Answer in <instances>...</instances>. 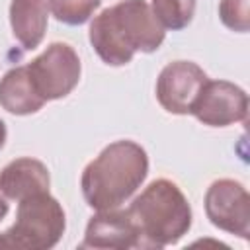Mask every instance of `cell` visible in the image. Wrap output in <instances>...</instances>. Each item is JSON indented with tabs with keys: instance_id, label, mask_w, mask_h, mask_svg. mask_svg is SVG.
<instances>
[{
	"instance_id": "4fadbf2b",
	"label": "cell",
	"mask_w": 250,
	"mask_h": 250,
	"mask_svg": "<svg viewBox=\"0 0 250 250\" xmlns=\"http://www.w3.org/2000/svg\"><path fill=\"white\" fill-rule=\"evenodd\" d=\"M150 10L164 29L180 31L191 23L195 0H150Z\"/></svg>"
},
{
	"instance_id": "e0dca14e",
	"label": "cell",
	"mask_w": 250,
	"mask_h": 250,
	"mask_svg": "<svg viewBox=\"0 0 250 250\" xmlns=\"http://www.w3.org/2000/svg\"><path fill=\"white\" fill-rule=\"evenodd\" d=\"M6 213H8V203H6V199H4L2 193H0V221L6 217Z\"/></svg>"
},
{
	"instance_id": "8fae6325",
	"label": "cell",
	"mask_w": 250,
	"mask_h": 250,
	"mask_svg": "<svg viewBox=\"0 0 250 250\" xmlns=\"http://www.w3.org/2000/svg\"><path fill=\"white\" fill-rule=\"evenodd\" d=\"M10 25L16 41L25 51L37 49L47 31V2L45 0H12Z\"/></svg>"
},
{
	"instance_id": "277c9868",
	"label": "cell",
	"mask_w": 250,
	"mask_h": 250,
	"mask_svg": "<svg viewBox=\"0 0 250 250\" xmlns=\"http://www.w3.org/2000/svg\"><path fill=\"white\" fill-rule=\"evenodd\" d=\"M66 227L61 203L49 193H35L20 201L14 225L0 234V248L12 250H49Z\"/></svg>"
},
{
	"instance_id": "6da1fadb",
	"label": "cell",
	"mask_w": 250,
	"mask_h": 250,
	"mask_svg": "<svg viewBox=\"0 0 250 250\" xmlns=\"http://www.w3.org/2000/svg\"><path fill=\"white\" fill-rule=\"evenodd\" d=\"M164 27L145 0H121L100 12L88 29L98 57L109 66L131 62L137 51L154 53L164 41Z\"/></svg>"
},
{
	"instance_id": "9a60e30c",
	"label": "cell",
	"mask_w": 250,
	"mask_h": 250,
	"mask_svg": "<svg viewBox=\"0 0 250 250\" xmlns=\"http://www.w3.org/2000/svg\"><path fill=\"white\" fill-rule=\"evenodd\" d=\"M219 18L229 29L246 33L250 29V0H221Z\"/></svg>"
},
{
	"instance_id": "5b68a950",
	"label": "cell",
	"mask_w": 250,
	"mask_h": 250,
	"mask_svg": "<svg viewBox=\"0 0 250 250\" xmlns=\"http://www.w3.org/2000/svg\"><path fill=\"white\" fill-rule=\"evenodd\" d=\"M31 84L37 94L49 100H61L68 96L80 80V59L68 43L55 41L29 64H25Z\"/></svg>"
},
{
	"instance_id": "8992f818",
	"label": "cell",
	"mask_w": 250,
	"mask_h": 250,
	"mask_svg": "<svg viewBox=\"0 0 250 250\" xmlns=\"http://www.w3.org/2000/svg\"><path fill=\"white\" fill-rule=\"evenodd\" d=\"M205 213L213 227L248 238L250 234V195L240 182L215 180L205 193Z\"/></svg>"
},
{
	"instance_id": "7a4b0ae2",
	"label": "cell",
	"mask_w": 250,
	"mask_h": 250,
	"mask_svg": "<svg viewBox=\"0 0 250 250\" xmlns=\"http://www.w3.org/2000/svg\"><path fill=\"white\" fill-rule=\"evenodd\" d=\"M146 174V150L135 141H115L84 168L80 178L84 201L96 211L115 209L141 188Z\"/></svg>"
},
{
	"instance_id": "30bf717a",
	"label": "cell",
	"mask_w": 250,
	"mask_h": 250,
	"mask_svg": "<svg viewBox=\"0 0 250 250\" xmlns=\"http://www.w3.org/2000/svg\"><path fill=\"white\" fill-rule=\"evenodd\" d=\"M49 170L37 158H16L0 172V193L16 201L49 191Z\"/></svg>"
},
{
	"instance_id": "7c38bea8",
	"label": "cell",
	"mask_w": 250,
	"mask_h": 250,
	"mask_svg": "<svg viewBox=\"0 0 250 250\" xmlns=\"http://www.w3.org/2000/svg\"><path fill=\"white\" fill-rule=\"evenodd\" d=\"M45 100L37 94L25 66L10 68L0 78V105L14 115H29L43 107Z\"/></svg>"
},
{
	"instance_id": "2e32d148",
	"label": "cell",
	"mask_w": 250,
	"mask_h": 250,
	"mask_svg": "<svg viewBox=\"0 0 250 250\" xmlns=\"http://www.w3.org/2000/svg\"><path fill=\"white\" fill-rule=\"evenodd\" d=\"M6 135H8V131H6V123L0 119V148H2L4 143H6Z\"/></svg>"
},
{
	"instance_id": "3957f363",
	"label": "cell",
	"mask_w": 250,
	"mask_h": 250,
	"mask_svg": "<svg viewBox=\"0 0 250 250\" xmlns=\"http://www.w3.org/2000/svg\"><path fill=\"white\" fill-rule=\"evenodd\" d=\"M127 211L137 225L141 248L176 244L191 227L189 201L174 182L164 178L150 182Z\"/></svg>"
},
{
	"instance_id": "9c48e42d",
	"label": "cell",
	"mask_w": 250,
	"mask_h": 250,
	"mask_svg": "<svg viewBox=\"0 0 250 250\" xmlns=\"http://www.w3.org/2000/svg\"><path fill=\"white\" fill-rule=\"evenodd\" d=\"M80 248H141V236L129 211L115 207L100 211L88 221Z\"/></svg>"
},
{
	"instance_id": "52a82bcc",
	"label": "cell",
	"mask_w": 250,
	"mask_h": 250,
	"mask_svg": "<svg viewBox=\"0 0 250 250\" xmlns=\"http://www.w3.org/2000/svg\"><path fill=\"white\" fill-rule=\"evenodd\" d=\"M191 113L209 127H227L240 123L248 115L246 92L227 80H209L203 84Z\"/></svg>"
},
{
	"instance_id": "5bb4252c",
	"label": "cell",
	"mask_w": 250,
	"mask_h": 250,
	"mask_svg": "<svg viewBox=\"0 0 250 250\" xmlns=\"http://www.w3.org/2000/svg\"><path fill=\"white\" fill-rule=\"evenodd\" d=\"M47 4L57 21L66 25H82L94 16L102 0H47Z\"/></svg>"
},
{
	"instance_id": "ba28073f",
	"label": "cell",
	"mask_w": 250,
	"mask_h": 250,
	"mask_svg": "<svg viewBox=\"0 0 250 250\" xmlns=\"http://www.w3.org/2000/svg\"><path fill=\"white\" fill-rule=\"evenodd\" d=\"M207 82V74L201 66L191 61L168 62L156 80V100L158 104L174 115H188Z\"/></svg>"
}]
</instances>
